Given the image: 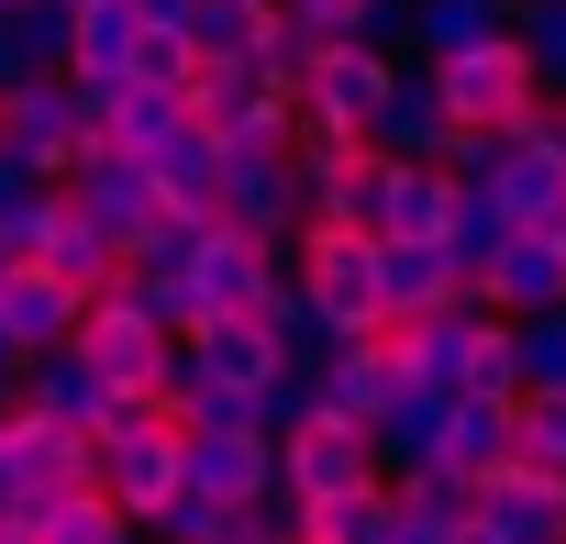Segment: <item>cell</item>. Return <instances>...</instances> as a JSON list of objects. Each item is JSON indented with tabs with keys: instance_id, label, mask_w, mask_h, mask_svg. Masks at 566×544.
I'll return each instance as SVG.
<instances>
[{
	"instance_id": "cell-36",
	"label": "cell",
	"mask_w": 566,
	"mask_h": 544,
	"mask_svg": "<svg viewBox=\"0 0 566 544\" xmlns=\"http://www.w3.org/2000/svg\"><path fill=\"white\" fill-rule=\"evenodd\" d=\"M12 367H23V345H12V323H0V378H12Z\"/></svg>"
},
{
	"instance_id": "cell-17",
	"label": "cell",
	"mask_w": 566,
	"mask_h": 544,
	"mask_svg": "<svg viewBox=\"0 0 566 544\" xmlns=\"http://www.w3.org/2000/svg\"><path fill=\"white\" fill-rule=\"evenodd\" d=\"M367 145L378 156H422V167H444V145H455V123H444V101H433V67L411 56L400 79H389V101H378V123H367Z\"/></svg>"
},
{
	"instance_id": "cell-34",
	"label": "cell",
	"mask_w": 566,
	"mask_h": 544,
	"mask_svg": "<svg viewBox=\"0 0 566 544\" xmlns=\"http://www.w3.org/2000/svg\"><path fill=\"white\" fill-rule=\"evenodd\" d=\"M189 12L200 0H134V23H156V34H189Z\"/></svg>"
},
{
	"instance_id": "cell-10",
	"label": "cell",
	"mask_w": 566,
	"mask_h": 544,
	"mask_svg": "<svg viewBox=\"0 0 566 544\" xmlns=\"http://www.w3.org/2000/svg\"><path fill=\"white\" fill-rule=\"evenodd\" d=\"M277 266H290V244H266V233H233V222H211V233L189 244V266H178V279H189V312L211 323V312H255Z\"/></svg>"
},
{
	"instance_id": "cell-1",
	"label": "cell",
	"mask_w": 566,
	"mask_h": 544,
	"mask_svg": "<svg viewBox=\"0 0 566 544\" xmlns=\"http://www.w3.org/2000/svg\"><path fill=\"white\" fill-rule=\"evenodd\" d=\"M389 356L411 389L433 400H522V367H511V323L489 301H444L422 323H389Z\"/></svg>"
},
{
	"instance_id": "cell-15",
	"label": "cell",
	"mask_w": 566,
	"mask_h": 544,
	"mask_svg": "<svg viewBox=\"0 0 566 544\" xmlns=\"http://www.w3.org/2000/svg\"><path fill=\"white\" fill-rule=\"evenodd\" d=\"M478 301H489L500 323L555 312V301H566V244H555V233H500V255L478 266Z\"/></svg>"
},
{
	"instance_id": "cell-25",
	"label": "cell",
	"mask_w": 566,
	"mask_h": 544,
	"mask_svg": "<svg viewBox=\"0 0 566 544\" xmlns=\"http://www.w3.org/2000/svg\"><path fill=\"white\" fill-rule=\"evenodd\" d=\"M433 422H444V400L400 378V400H389V411L367 422V456H378V478H411V467L433 456Z\"/></svg>"
},
{
	"instance_id": "cell-6",
	"label": "cell",
	"mask_w": 566,
	"mask_h": 544,
	"mask_svg": "<svg viewBox=\"0 0 566 544\" xmlns=\"http://www.w3.org/2000/svg\"><path fill=\"white\" fill-rule=\"evenodd\" d=\"M178 112L211 134V145H290V90H277L255 56H200Z\"/></svg>"
},
{
	"instance_id": "cell-14",
	"label": "cell",
	"mask_w": 566,
	"mask_h": 544,
	"mask_svg": "<svg viewBox=\"0 0 566 544\" xmlns=\"http://www.w3.org/2000/svg\"><path fill=\"white\" fill-rule=\"evenodd\" d=\"M444 301H478V266L433 233V244H378V312L389 323H422Z\"/></svg>"
},
{
	"instance_id": "cell-39",
	"label": "cell",
	"mask_w": 566,
	"mask_h": 544,
	"mask_svg": "<svg viewBox=\"0 0 566 544\" xmlns=\"http://www.w3.org/2000/svg\"><path fill=\"white\" fill-rule=\"evenodd\" d=\"M12 266H23V255H12V244H0V279H12Z\"/></svg>"
},
{
	"instance_id": "cell-29",
	"label": "cell",
	"mask_w": 566,
	"mask_h": 544,
	"mask_svg": "<svg viewBox=\"0 0 566 544\" xmlns=\"http://www.w3.org/2000/svg\"><path fill=\"white\" fill-rule=\"evenodd\" d=\"M266 23H277V0H200V12H189V45H200V56H255Z\"/></svg>"
},
{
	"instance_id": "cell-12",
	"label": "cell",
	"mask_w": 566,
	"mask_h": 544,
	"mask_svg": "<svg viewBox=\"0 0 566 544\" xmlns=\"http://www.w3.org/2000/svg\"><path fill=\"white\" fill-rule=\"evenodd\" d=\"M222 222H233V233H266V244H290V233L312 222L290 145H222Z\"/></svg>"
},
{
	"instance_id": "cell-20",
	"label": "cell",
	"mask_w": 566,
	"mask_h": 544,
	"mask_svg": "<svg viewBox=\"0 0 566 544\" xmlns=\"http://www.w3.org/2000/svg\"><path fill=\"white\" fill-rule=\"evenodd\" d=\"M145 178H156V200H167L178 222H222V145H211L200 123H178V134L145 156Z\"/></svg>"
},
{
	"instance_id": "cell-2",
	"label": "cell",
	"mask_w": 566,
	"mask_h": 544,
	"mask_svg": "<svg viewBox=\"0 0 566 544\" xmlns=\"http://www.w3.org/2000/svg\"><path fill=\"white\" fill-rule=\"evenodd\" d=\"M90 489L123 511V522H156L178 500V411L167 400H112L90 422Z\"/></svg>"
},
{
	"instance_id": "cell-31",
	"label": "cell",
	"mask_w": 566,
	"mask_h": 544,
	"mask_svg": "<svg viewBox=\"0 0 566 544\" xmlns=\"http://www.w3.org/2000/svg\"><path fill=\"white\" fill-rule=\"evenodd\" d=\"M511 34H522V56H533V79L555 101L566 90V0H511Z\"/></svg>"
},
{
	"instance_id": "cell-7",
	"label": "cell",
	"mask_w": 566,
	"mask_h": 544,
	"mask_svg": "<svg viewBox=\"0 0 566 544\" xmlns=\"http://www.w3.org/2000/svg\"><path fill=\"white\" fill-rule=\"evenodd\" d=\"M389 79H400L389 45H323V56L301 67V90H290V123H301V134H356V145H367Z\"/></svg>"
},
{
	"instance_id": "cell-38",
	"label": "cell",
	"mask_w": 566,
	"mask_h": 544,
	"mask_svg": "<svg viewBox=\"0 0 566 544\" xmlns=\"http://www.w3.org/2000/svg\"><path fill=\"white\" fill-rule=\"evenodd\" d=\"M12 79H23V67H12V45H0V90H12Z\"/></svg>"
},
{
	"instance_id": "cell-27",
	"label": "cell",
	"mask_w": 566,
	"mask_h": 544,
	"mask_svg": "<svg viewBox=\"0 0 566 544\" xmlns=\"http://www.w3.org/2000/svg\"><path fill=\"white\" fill-rule=\"evenodd\" d=\"M511 456L544 467V478H566V389H522L511 400Z\"/></svg>"
},
{
	"instance_id": "cell-9",
	"label": "cell",
	"mask_w": 566,
	"mask_h": 544,
	"mask_svg": "<svg viewBox=\"0 0 566 544\" xmlns=\"http://www.w3.org/2000/svg\"><path fill=\"white\" fill-rule=\"evenodd\" d=\"M378 456H367V422H334L323 400L277 433V500H334V489H367Z\"/></svg>"
},
{
	"instance_id": "cell-5",
	"label": "cell",
	"mask_w": 566,
	"mask_h": 544,
	"mask_svg": "<svg viewBox=\"0 0 566 544\" xmlns=\"http://www.w3.org/2000/svg\"><path fill=\"white\" fill-rule=\"evenodd\" d=\"M67 345L101 367V389H112V400H156V389H167V367H178V334H156V323L123 301V279L78 301V334H67Z\"/></svg>"
},
{
	"instance_id": "cell-3",
	"label": "cell",
	"mask_w": 566,
	"mask_h": 544,
	"mask_svg": "<svg viewBox=\"0 0 566 544\" xmlns=\"http://www.w3.org/2000/svg\"><path fill=\"white\" fill-rule=\"evenodd\" d=\"M422 67H433V101H444L455 134H511V123L544 101V79H533V56H522L511 23L478 34V45H455V56H422Z\"/></svg>"
},
{
	"instance_id": "cell-11",
	"label": "cell",
	"mask_w": 566,
	"mask_h": 544,
	"mask_svg": "<svg viewBox=\"0 0 566 544\" xmlns=\"http://www.w3.org/2000/svg\"><path fill=\"white\" fill-rule=\"evenodd\" d=\"M56 189H67V200H78L123 255H134V244L156 233V211H167V200H156V178H145V156H123V145H78V167H67Z\"/></svg>"
},
{
	"instance_id": "cell-35",
	"label": "cell",
	"mask_w": 566,
	"mask_h": 544,
	"mask_svg": "<svg viewBox=\"0 0 566 544\" xmlns=\"http://www.w3.org/2000/svg\"><path fill=\"white\" fill-rule=\"evenodd\" d=\"M389 544H455V533H422V522H400V533H389Z\"/></svg>"
},
{
	"instance_id": "cell-37",
	"label": "cell",
	"mask_w": 566,
	"mask_h": 544,
	"mask_svg": "<svg viewBox=\"0 0 566 544\" xmlns=\"http://www.w3.org/2000/svg\"><path fill=\"white\" fill-rule=\"evenodd\" d=\"M112 544H156V533H145V522H123V533H112Z\"/></svg>"
},
{
	"instance_id": "cell-21",
	"label": "cell",
	"mask_w": 566,
	"mask_h": 544,
	"mask_svg": "<svg viewBox=\"0 0 566 544\" xmlns=\"http://www.w3.org/2000/svg\"><path fill=\"white\" fill-rule=\"evenodd\" d=\"M433 478H489V467H511V400H444V422H433V456H422Z\"/></svg>"
},
{
	"instance_id": "cell-8",
	"label": "cell",
	"mask_w": 566,
	"mask_h": 544,
	"mask_svg": "<svg viewBox=\"0 0 566 544\" xmlns=\"http://www.w3.org/2000/svg\"><path fill=\"white\" fill-rule=\"evenodd\" d=\"M0 145H12L34 178H67L90 145V90L78 79H12L0 90Z\"/></svg>"
},
{
	"instance_id": "cell-40",
	"label": "cell",
	"mask_w": 566,
	"mask_h": 544,
	"mask_svg": "<svg viewBox=\"0 0 566 544\" xmlns=\"http://www.w3.org/2000/svg\"><path fill=\"white\" fill-rule=\"evenodd\" d=\"M544 233H555V244H566V211H555V222H544Z\"/></svg>"
},
{
	"instance_id": "cell-22",
	"label": "cell",
	"mask_w": 566,
	"mask_h": 544,
	"mask_svg": "<svg viewBox=\"0 0 566 544\" xmlns=\"http://www.w3.org/2000/svg\"><path fill=\"white\" fill-rule=\"evenodd\" d=\"M400 511H389V478L367 489H334V500H290V544H389Z\"/></svg>"
},
{
	"instance_id": "cell-4",
	"label": "cell",
	"mask_w": 566,
	"mask_h": 544,
	"mask_svg": "<svg viewBox=\"0 0 566 544\" xmlns=\"http://www.w3.org/2000/svg\"><path fill=\"white\" fill-rule=\"evenodd\" d=\"M290 279L323 312V334H378L389 323L378 312V233H356V222H301L290 233Z\"/></svg>"
},
{
	"instance_id": "cell-23",
	"label": "cell",
	"mask_w": 566,
	"mask_h": 544,
	"mask_svg": "<svg viewBox=\"0 0 566 544\" xmlns=\"http://www.w3.org/2000/svg\"><path fill=\"white\" fill-rule=\"evenodd\" d=\"M0 323H12V345H23V356H45V345H67V334H78V290H67V279H45V266L23 255L12 279H0Z\"/></svg>"
},
{
	"instance_id": "cell-18",
	"label": "cell",
	"mask_w": 566,
	"mask_h": 544,
	"mask_svg": "<svg viewBox=\"0 0 566 544\" xmlns=\"http://www.w3.org/2000/svg\"><path fill=\"white\" fill-rule=\"evenodd\" d=\"M455 211V178L422 156H378V244H433Z\"/></svg>"
},
{
	"instance_id": "cell-30",
	"label": "cell",
	"mask_w": 566,
	"mask_h": 544,
	"mask_svg": "<svg viewBox=\"0 0 566 544\" xmlns=\"http://www.w3.org/2000/svg\"><path fill=\"white\" fill-rule=\"evenodd\" d=\"M511 367H522V389H566V301L511 323Z\"/></svg>"
},
{
	"instance_id": "cell-16",
	"label": "cell",
	"mask_w": 566,
	"mask_h": 544,
	"mask_svg": "<svg viewBox=\"0 0 566 544\" xmlns=\"http://www.w3.org/2000/svg\"><path fill=\"white\" fill-rule=\"evenodd\" d=\"M12 400H23V411H45V422H67V433H90V422L112 411V389H101V367H90L78 345L23 356V367H12Z\"/></svg>"
},
{
	"instance_id": "cell-33",
	"label": "cell",
	"mask_w": 566,
	"mask_h": 544,
	"mask_svg": "<svg viewBox=\"0 0 566 544\" xmlns=\"http://www.w3.org/2000/svg\"><path fill=\"white\" fill-rule=\"evenodd\" d=\"M500 233H511V211H500V200H489L478 178H455V211H444V244H455L467 266H489V255H500Z\"/></svg>"
},
{
	"instance_id": "cell-24",
	"label": "cell",
	"mask_w": 566,
	"mask_h": 544,
	"mask_svg": "<svg viewBox=\"0 0 566 544\" xmlns=\"http://www.w3.org/2000/svg\"><path fill=\"white\" fill-rule=\"evenodd\" d=\"M500 23H511V0H400V45L411 56H455V45H478Z\"/></svg>"
},
{
	"instance_id": "cell-41",
	"label": "cell",
	"mask_w": 566,
	"mask_h": 544,
	"mask_svg": "<svg viewBox=\"0 0 566 544\" xmlns=\"http://www.w3.org/2000/svg\"><path fill=\"white\" fill-rule=\"evenodd\" d=\"M0 12H23V0H0Z\"/></svg>"
},
{
	"instance_id": "cell-26",
	"label": "cell",
	"mask_w": 566,
	"mask_h": 544,
	"mask_svg": "<svg viewBox=\"0 0 566 544\" xmlns=\"http://www.w3.org/2000/svg\"><path fill=\"white\" fill-rule=\"evenodd\" d=\"M23 533H34V544H112L123 511H112L101 489H56V500H23Z\"/></svg>"
},
{
	"instance_id": "cell-32",
	"label": "cell",
	"mask_w": 566,
	"mask_h": 544,
	"mask_svg": "<svg viewBox=\"0 0 566 544\" xmlns=\"http://www.w3.org/2000/svg\"><path fill=\"white\" fill-rule=\"evenodd\" d=\"M189 67H200V45H189V34L134 23V56H123V79H134V90H167V101H178V90H189Z\"/></svg>"
},
{
	"instance_id": "cell-28",
	"label": "cell",
	"mask_w": 566,
	"mask_h": 544,
	"mask_svg": "<svg viewBox=\"0 0 566 544\" xmlns=\"http://www.w3.org/2000/svg\"><path fill=\"white\" fill-rule=\"evenodd\" d=\"M45 211H56V178H34V167H23L12 145H0V244H12V255H34Z\"/></svg>"
},
{
	"instance_id": "cell-19",
	"label": "cell",
	"mask_w": 566,
	"mask_h": 544,
	"mask_svg": "<svg viewBox=\"0 0 566 544\" xmlns=\"http://www.w3.org/2000/svg\"><path fill=\"white\" fill-rule=\"evenodd\" d=\"M34 266H45V279H67V290L90 301V290H112V279H123V244H112V233L56 189V211H45V233H34Z\"/></svg>"
},
{
	"instance_id": "cell-13",
	"label": "cell",
	"mask_w": 566,
	"mask_h": 544,
	"mask_svg": "<svg viewBox=\"0 0 566 544\" xmlns=\"http://www.w3.org/2000/svg\"><path fill=\"white\" fill-rule=\"evenodd\" d=\"M0 478H12V500H56V489H90V433L45 422V411H0Z\"/></svg>"
}]
</instances>
